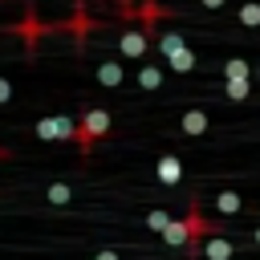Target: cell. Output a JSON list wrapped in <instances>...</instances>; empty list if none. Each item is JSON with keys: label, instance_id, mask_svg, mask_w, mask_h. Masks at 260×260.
Here are the masks:
<instances>
[{"label": "cell", "instance_id": "3957f363", "mask_svg": "<svg viewBox=\"0 0 260 260\" xmlns=\"http://www.w3.org/2000/svg\"><path fill=\"white\" fill-rule=\"evenodd\" d=\"M118 49H122V57L142 61V57H146V49H150V32H142L138 24H130V28L118 37Z\"/></svg>", "mask_w": 260, "mask_h": 260}, {"label": "cell", "instance_id": "cb8c5ba5", "mask_svg": "<svg viewBox=\"0 0 260 260\" xmlns=\"http://www.w3.org/2000/svg\"><path fill=\"white\" fill-rule=\"evenodd\" d=\"M0 158H4V146H0Z\"/></svg>", "mask_w": 260, "mask_h": 260}, {"label": "cell", "instance_id": "ffe728a7", "mask_svg": "<svg viewBox=\"0 0 260 260\" xmlns=\"http://www.w3.org/2000/svg\"><path fill=\"white\" fill-rule=\"evenodd\" d=\"M199 4H203V8H223L228 0H199Z\"/></svg>", "mask_w": 260, "mask_h": 260}, {"label": "cell", "instance_id": "ba28073f", "mask_svg": "<svg viewBox=\"0 0 260 260\" xmlns=\"http://www.w3.org/2000/svg\"><path fill=\"white\" fill-rule=\"evenodd\" d=\"M154 171H158V183H162V187H179V179H183V162H179L175 154H162Z\"/></svg>", "mask_w": 260, "mask_h": 260}, {"label": "cell", "instance_id": "4fadbf2b", "mask_svg": "<svg viewBox=\"0 0 260 260\" xmlns=\"http://www.w3.org/2000/svg\"><path fill=\"white\" fill-rule=\"evenodd\" d=\"M162 244H167V248H187V228H183V219H171V228L162 232Z\"/></svg>", "mask_w": 260, "mask_h": 260}, {"label": "cell", "instance_id": "52a82bcc", "mask_svg": "<svg viewBox=\"0 0 260 260\" xmlns=\"http://www.w3.org/2000/svg\"><path fill=\"white\" fill-rule=\"evenodd\" d=\"M122 81H126V69H122L118 61H98V85H106V89H122Z\"/></svg>", "mask_w": 260, "mask_h": 260}, {"label": "cell", "instance_id": "8992f818", "mask_svg": "<svg viewBox=\"0 0 260 260\" xmlns=\"http://www.w3.org/2000/svg\"><path fill=\"white\" fill-rule=\"evenodd\" d=\"M154 49H158L162 61H171L175 53H183V49H191V45H187V32H162V37H154Z\"/></svg>", "mask_w": 260, "mask_h": 260}, {"label": "cell", "instance_id": "e0dca14e", "mask_svg": "<svg viewBox=\"0 0 260 260\" xmlns=\"http://www.w3.org/2000/svg\"><path fill=\"white\" fill-rule=\"evenodd\" d=\"M146 228H150V232H158V236H162V232H167V228H171V215H167V211H162V207H150V211H146Z\"/></svg>", "mask_w": 260, "mask_h": 260}, {"label": "cell", "instance_id": "603a6c76", "mask_svg": "<svg viewBox=\"0 0 260 260\" xmlns=\"http://www.w3.org/2000/svg\"><path fill=\"white\" fill-rule=\"evenodd\" d=\"M256 81H260V65H256Z\"/></svg>", "mask_w": 260, "mask_h": 260}, {"label": "cell", "instance_id": "5b68a950", "mask_svg": "<svg viewBox=\"0 0 260 260\" xmlns=\"http://www.w3.org/2000/svg\"><path fill=\"white\" fill-rule=\"evenodd\" d=\"M16 32H20V41H24V49H37V41H41V32H45V24H41V16H32V12H24V16L16 20Z\"/></svg>", "mask_w": 260, "mask_h": 260}, {"label": "cell", "instance_id": "44dd1931", "mask_svg": "<svg viewBox=\"0 0 260 260\" xmlns=\"http://www.w3.org/2000/svg\"><path fill=\"white\" fill-rule=\"evenodd\" d=\"M93 260H118V252H110V248H106V252H98Z\"/></svg>", "mask_w": 260, "mask_h": 260}, {"label": "cell", "instance_id": "2e32d148", "mask_svg": "<svg viewBox=\"0 0 260 260\" xmlns=\"http://www.w3.org/2000/svg\"><path fill=\"white\" fill-rule=\"evenodd\" d=\"M45 199L61 207V203H69V199H73V191H69V183H49V187H45Z\"/></svg>", "mask_w": 260, "mask_h": 260}, {"label": "cell", "instance_id": "5bb4252c", "mask_svg": "<svg viewBox=\"0 0 260 260\" xmlns=\"http://www.w3.org/2000/svg\"><path fill=\"white\" fill-rule=\"evenodd\" d=\"M236 16H240V24H244V28H256V24H260V0H244Z\"/></svg>", "mask_w": 260, "mask_h": 260}, {"label": "cell", "instance_id": "277c9868", "mask_svg": "<svg viewBox=\"0 0 260 260\" xmlns=\"http://www.w3.org/2000/svg\"><path fill=\"white\" fill-rule=\"evenodd\" d=\"M199 256H203V260H232V256H236V244H232L228 236H211V240H203Z\"/></svg>", "mask_w": 260, "mask_h": 260}, {"label": "cell", "instance_id": "7402d4cb", "mask_svg": "<svg viewBox=\"0 0 260 260\" xmlns=\"http://www.w3.org/2000/svg\"><path fill=\"white\" fill-rule=\"evenodd\" d=\"M256 244H260V228H256Z\"/></svg>", "mask_w": 260, "mask_h": 260}, {"label": "cell", "instance_id": "d6986e66", "mask_svg": "<svg viewBox=\"0 0 260 260\" xmlns=\"http://www.w3.org/2000/svg\"><path fill=\"white\" fill-rule=\"evenodd\" d=\"M8 98H12V81H8V77H0V106H4Z\"/></svg>", "mask_w": 260, "mask_h": 260}, {"label": "cell", "instance_id": "7a4b0ae2", "mask_svg": "<svg viewBox=\"0 0 260 260\" xmlns=\"http://www.w3.org/2000/svg\"><path fill=\"white\" fill-rule=\"evenodd\" d=\"M32 134L45 138V142H65V138H77V122L65 118V114H49V118H37Z\"/></svg>", "mask_w": 260, "mask_h": 260}, {"label": "cell", "instance_id": "6da1fadb", "mask_svg": "<svg viewBox=\"0 0 260 260\" xmlns=\"http://www.w3.org/2000/svg\"><path fill=\"white\" fill-rule=\"evenodd\" d=\"M110 134V110H81V118H77V150L85 154V150H93V142H102Z\"/></svg>", "mask_w": 260, "mask_h": 260}, {"label": "cell", "instance_id": "30bf717a", "mask_svg": "<svg viewBox=\"0 0 260 260\" xmlns=\"http://www.w3.org/2000/svg\"><path fill=\"white\" fill-rule=\"evenodd\" d=\"M179 126H183V134H191V138H199V134L207 130V114H203V110H187V114L179 118Z\"/></svg>", "mask_w": 260, "mask_h": 260}, {"label": "cell", "instance_id": "9a60e30c", "mask_svg": "<svg viewBox=\"0 0 260 260\" xmlns=\"http://www.w3.org/2000/svg\"><path fill=\"white\" fill-rule=\"evenodd\" d=\"M167 65H171L175 73H191V69H195V49H183V53H175Z\"/></svg>", "mask_w": 260, "mask_h": 260}, {"label": "cell", "instance_id": "7c38bea8", "mask_svg": "<svg viewBox=\"0 0 260 260\" xmlns=\"http://www.w3.org/2000/svg\"><path fill=\"white\" fill-rule=\"evenodd\" d=\"M240 207H244V199H240L236 191H219V195H215V211H219V215H236Z\"/></svg>", "mask_w": 260, "mask_h": 260}, {"label": "cell", "instance_id": "9c48e42d", "mask_svg": "<svg viewBox=\"0 0 260 260\" xmlns=\"http://www.w3.org/2000/svg\"><path fill=\"white\" fill-rule=\"evenodd\" d=\"M223 81H256V69L244 61V57H232L223 65Z\"/></svg>", "mask_w": 260, "mask_h": 260}, {"label": "cell", "instance_id": "ac0fdd59", "mask_svg": "<svg viewBox=\"0 0 260 260\" xmlns=\"http://www.w3.org/2000/svg\"><path fill=\"white\" fill-rule=\"evenodd\" d=\"M223 89H228L232 102H244V98L252 93V81H223Z\"/></svg>", "mask_w": 260, "mask_h": 260}, {"label": "cell", "instance_id": "8fae6325", "mask_svg": "<svg viewBox=\"0 0 260 260\" xmlns=\"http://www.w3.org/2000/svg\"><path fill=\"white\" fill-rule=\"evenodd\" d=\"M162 85V65H142L138 69V89H158Z\"/></svg>", "mask_w": 260, "mask_h": 260}]
</instances>
